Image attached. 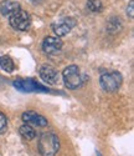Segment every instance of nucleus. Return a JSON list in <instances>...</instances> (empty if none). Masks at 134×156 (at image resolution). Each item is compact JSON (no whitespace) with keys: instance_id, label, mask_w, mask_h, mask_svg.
Returning <instances> with one entry per match:
<instances>
[{"instance_id":"4","label":"nucleus","mask_w":134,"mask_h":156,"mask_svg":"<svg viewBox=\"0 0 134 156\" xmlns=\"http://www.w3.org/2000/svg\"><path fill=\"white\" fill-rule=\"evenodd\" d=\"M9 23H10L12 29H15L18 31H26L30 28L31 18H30L28 11H25L20 8L19 10H16L14 12V14H11L9 16Z\"/></svg>"},{"instance_id":"7","label":"nucleus","mask_w":134,"mask_h":156,"mask_svg":"<svg viewBox=\"0 0 134 156\" xmlns=\"http://www.w3.org/2000/svg\"><path fill=\"white\" fill-rule=\"evenodd\" d=\"M40 76L41 79L47 83L49 85H56L60 80V74L55 66H52L50 64H44L40 68Z\"/></svg>"},{"instance_id":"13","label":"nucleus","mask_w":134,"mask_h":156,"mask_svg":"<svg viewBox=\"0 0 134 156\" xmlns=\"http://www.w3.org/2000/svg\"><path fill=\"white\" fill-rule=\"evenodd\" d=\"M87 8L92 12H99V11H102L103 5H102L101 0H87Z\"/></svg>"},{"instance_id":"9","label":"nucleus","mask_w":134,"mask_h":156,"mask_svg":"<svg viewBox=\"0 0 134 156\" xmlns=\"http://www.w3.org/2000/svg\"><path fill=\"white\" fill-rule=\"evenodd\" d=\"M22 121L28 125H36V126H46L47 120L42 115H39L37 112L34 111H26L22 114Z\"/></svg>"},{"instance_id":"10","label":"nucleus","mask_w":134,"mask_h":156,"mask_svg":"<svg viewBox=\"0 0 134 156\" xmlns=\"http://www.w3.org/2000/svg\"><path fill=\"white\" fill-rule=\"evenodd\" d=\"M19 9H20V4L18 2H14V0H3L0 3V12L4 16H10Z\"/></svg>"},{"instance_id":"3","label":"nucleus","mask_w":134,"mask_h":156,"mask_svg":"<svg viewBox=\"0 0 134 156\" xmlns=\"http://www.w3.org/2000/svg\"><path fill=\"white\" fill-rule=\"evenodd\" d=\"M62 80L65 83V86L70 90H75L79 87L82 84L79 68L77 65H70V66L65 68V70L62 71Z\"/></svg>"},{"instance_id":"14","label":"nucleus","mask_w":134,"mask_h":156,"mask_svg":"<svg viewBox=\"0 0 134 156\" xmlns=\"http://www.w3.org/2000/svg\"><path fill=\"white\" fill-rule=\"evenodd\" d=\"M8 126V118L5 116L4 112L0 111V133L5 131V129Z\"/></svg>"},{"instance_id":"12","label":"nucleus","mask_w":134,"mask_h":156,"mask_svg":"<svg viewBox=\"0 0 134 156\" xmlns=\"http://www.w3.org/2000/svg\"><path fill=\"white\" fill-rule=\"evenodd\" d=\"M0 68H2V70H4L5 73H12L15 69V65H14V61L11 60L10 56L3 55V56H0Z\"/></svg>"},{"instance_id":"6","label":"nucleus","mask_w":134,"mask_h":156,"mask_svg":"<svg viewBox=\"0 0 134 156\" xmlns=\"http://www.w3.org/2000/svg\"><path fill=\"white\" fill-rule=\"evenodd\" d=\"M76 27V20L73 18H63L52 24V30L57 37L65 36Z\"/></svg>"},{"instance_id":"8","label":"nucleus","mask_w":134,"mask_h":156,"mask_svg":"<svg viewBox=\"0 0 134 156\" xmlns=\"http://www.w3.org/2000/svg\"><path fill=\"white\" fill-rule=\"evenodd\" d=\"M63 46V43L57 36H46L42 41V50L49 55L59 54Z\"/></svg>"},{"instance_id":"5","label":"nucleus","mask_w":134,"mask_h":156,"mask_svg":"<svg viewBox=\"0 0 134 156\" xmlns=\"http://www.w3.org/2000/svg\"><path fill=\"white\" fill-rule=\"evenodd\" d=\"M19 91L22 93H50V89L39 84L34 79H16L12 83Z\"/></svg>"},{"instance_id":"16","label":"nucleus","mask_w":134,"mask_h":156,"mask_svg":"<svg viewBox=\"0 0 134 156\" xmlns=\"http://www.w3.org/2000/svg\"><path fill=\"white\" fill-rule=\"evenodd\" d=\"M97 156H102V155H101V154H99V152H97Z\"/></svg>"},{"instance_id":"11","label":"nucleus","mask_w":134,"mask_h":156,"mask_svg":"<svg viewBox=\"0 0 134 156\" xmlns=\"http://www.w3.org/2000/svg\"><path fill=\"white\" fill-rule=\"evenodd\" d=\"M19 133H20V135H21L25 140H29V141H30V140H34V139L36 137V131L34 130V127H32L31 125H28V124L20 126Z\"/></svg>"},{"instance_id":"15","label":"nucleus","mask_w":134,"mask_h":156,"mask_svg":"<svg viewBox=\"0 0 134 156\" xmlns=\"http://www.w3.org/2000/svg\"><path fill=\"white\" fill-rule=\"evenodd\" d=\"M133 9H134V2H133V0H130V3H129V6L127 8V14L129 15V18H130V19H133V16H134Z\"/></svg>"},{"instance_id":"2","label":"nucleus","mask_w":134,"mask_h":156,"mask_svg":"<svg viewBox=\"0 0 134 156\" xmlns=\"http://www.w3.org/2000/svg\"><path fill=\"white\" fill-rule=\"evenodd\" d=\"M123 83V76L118 71L103 73L99 77V84L102 89L107 93H114L120 87Z\"/></svg>"},{"instance_id":"1","label":"nucleus","mask_w":134,"mask_h":156,"mask_svg":"<svg viewBox=\"0 0 134 156\" xmlns=\"http://www.w3.org/2000/svg\"><path fill=\"white\" fill-rule=\"evenodd\" d=\"M37 149L42 156H55L60 150L59 136L52 133H44L40 136Z\"/></svg>"}]
</instances>
